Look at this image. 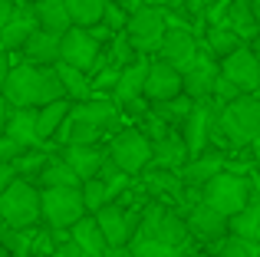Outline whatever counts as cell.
Returning a JSON list of instances; mask_svg holds the SVG:
<instances>
[{
    "label": "cell",
    "instance_id": "obj_1",
    "mask_svg": "<svg viewBox=\"0 0 260 257\" xmlns=\"http://www.w3.org/2000/svg\"><path fill=\"white\" fill-rule=\"evenodd\" d=\"M0 99L10 109H40V106L53 103V99H63V86H59V76L53 66L17 63L7 73Z\"/></svg>",
    "mask_w": 260,
    "mask_h": 257
},
{
    "label": "cell",
    "instance_id": "obj_2",
    "mask_svg": "<svg viewBox=\"0 0 260 257\" xmlns=\"http://www.w3.org/2000/svg\"><path fill=\"white\" fill-rule=\"evenodd\" d=\"M214 135L231 145H250L260 135V92H244L234 103L221 106L214 119Z\"/></svg>",
    "mask_w": 260,
    "mask_h": 257
},
{
    "label": "cell",
    "instance_id": "obj_3",
    "mask_svg": "<svg viewBox=\"0 0 260 257\" xmlns=\"http://www.w3.org/2000/svg\"><path fill=\"white\" fill-rule=\"evenodd\" d=\"M145 238H155L161 244H175V247H191V234L184 224V214H178L168 201H148L142 205V218H139V231Z\"/></svg>",
    "mask_w": 260,
    "mask_h": 257
},
{
    "label": "cell",
    "instance_id": "obj_4",
    "mask_svg": "<svg viewBox=\"0 0 260 257\" xmlns=\"http://www.w3.org/2000/svg\"><path fill=\"white\" fill-rule=\"evenodd\" d=\"M0 221L7 228H33L40 221V188L26 178H13L0 191Z\"/></svg>",
    "mask_w": 260,
    "mask_h": 257
},
{
    "label": "cell",
    "instance_id": "obj_5",
    "mask_svg": "<svg viewBox=\"0 0 260 257\" xmlns=\"http://www.w3.org/2000/svg\"><path fill=\"white\" fill-rule=\"evenodd\" d=\"M168 30V10L165 7H152V4H142L135 13H128V23H125V40L132 43V50L139 56H148V53H158V43Z\"/></svg>",
    "mask_w": 260,
    "mask_h": 257
},
{
    "label": "cell",
    "instance_id": "obj_6",
    "mask_svg": "<svg viewBox=\"0 0 260 257\" xmlns=\"http://www.w3.org/2000/svg\"><path fill=\"white\" fill-rule=\"evenodd\" d=\"M198 201H204L208 208H214V211H221L224 218H231V214H237L250 201L247 178L237 175V172H217L214 178L198 191Z\"/></svg>",
    "mask_w": 260,
    "mask_h": 257
},
{
    "label": "cell",
    "instance_id": "obj_7",
    "mask_svg": "<svg viewBox=\"0 0 260 257\" xmlns=\"http://www.w3.org/2000/svg\"><path fill=\"white\" fill-rule=\"evenodd\" d=\"M106 155L122 175L135 178V175H142L148 168V162H152V142L142 135V128H122V132L109 142Z\"/></svg>",
    "mask_w": 260,
    "mask_h": 257
},
{
    "label": "cell",
    "instance_id": "obj_8",
    "mask_svg": "<svg viewBox=\"0 0 260 257\" xmlns=\"http://www.w3.org/2000/svg\"><path fill=\"white\" fill-rule=\"evenodd\" d=\"M86 214L83 195L76 188H40V221L46 228H73Z\"/></svg>",
    "mask_w": 260,
    "mask_h": 257
},
{
    "label": "cell",
    "instance_id": "obj_9",
    "mask_svg": "<svg viewBox=\"0 0 260 257\" xmlns=\"http://www.w3.org/2000/svg\"><path fill=\"white\" fill-rule=\"evenodd\" d=\"M92 218H95V224H99V231H102V238H106L109 247H125L128 241H132V234L139 231L142 208H128L125 201H109Z\"/></svg>",
    "mask_w": 260,
    "mask_h": 257
},
{
    "label": "cell",
    "instance_id": "obj_10",
    "mask_svg": "<svg viewBox=\"0 0 260 257\" xmlns=\"http://www.w3.org/2000/svg\"><path fill=\"white\" fill-rule=\"evenodd\" d=\"M217 109L221 106L214 99H201V103L191 106L188 119L181 122V139H184V148H188V158L201 155L208 148L211 135H214V119H217Z\"/></svg>",
    "mask_w": 260,
    "mask_h": 257
},
{
    "label": "cell",
    "instance_id": "obj_11",
    "mask_svg": "<svg viewBox=\"0 0 260 257\" xmlns=\"http://www.w3.org/2000/svg\"><path fill=\"white\" fill-rule=\"evenodd\" d=\"M102 43L86 30V26H70L66 33H59V63L73 66V70L89 73L99 56Z\"/></svg>",
    "mask_w": 260,
    "mask_h": 257
},
{
    "label": "cell",
    "instance_id": "obj_12",
    "mask_svg": "<svg viewBox=\"0 0 260 257\" xmlns=\"http://www.w3.org/2000/svg\"><path fill=\"white\" fill-rule=\"evenodd\" d=\"M217 73L228 76L241 92H257L260 89V63L254 59V53L247 50V43H241L237 50H231L228 56L217 59Z\"/></svg>",
    "mask_w": 260,
    "mask_h": 257
},
{
    "label": "cell",
    "instance_id": "obj_13",
    "mask_svg": "<svg viewBox=\"0 0 260 257\" xmlns=\"http://www.w3.org/2000/svg\"><path fill=\"white\" fill-rule=\"evenodd\" d=\"M214 79H217V59L198 43V56L188 70L181 73V92L194 103L201 99H211V89H214Z\"/></svg>",
    "mask_w": 260,
    "mask_h": 257
},
{
    "label": "cell",
    "instance_id": "obj_14",
    "mask_svg": "<svg viewBox=\"0 0 260 257\" xmlns=\"http://www.w3.org/2000/svg\"><path fill=\"white\" fill-rule=\"evenodd\" d=\"M181 96V73L168 66L165 59H148L145 83H142V99L145 103H165V99Z\"/></svg>",
    "mask_w": 260,
    "mask_h": 257
},
{
    "label": "cell",
    "instance_id": "obj_15",
    "mask_svg": "<svg viewBox=\"0 0 260 257\" xmlns=\"http://www.w3.org/2000/svg\"><path fill=\"white\" fill-rule=\"evenodd\" d=\"M198 56V37L188 26H168L165 37L158 43V59H165L168 66H175L178 73H184Z\"/></svg>",
    "mask_w": 260,
    "mask_h": 257
},
{
    "label": "cell",
    "instance_id": "obj_16",
    "mask_svg": "<svg viewBox=\"0 0 260 257\" xmlns=\"http://www.w3.org/2000/svg\"><path fill=\"white\" fill-rule=\"evenodd\" d=\"M184 224H188V234L198 238L201 244H217L228 234V218L221 211H214V208H208L204 201H194L184 211Z\"/></svg>",
    "mask_w": 260,
    "mask_h": 257
},
{
    "label": "cell",
    "instance_id": "obj_17",
    "mask_svg": "<svg viewBox=\"0 0 260 257\" xmlns=\"http://www.w3.org/2000/svg\"><path fill=\"white\" fill-rule=\"evenodd\" d=\"M66 116H70V119H79V122L99 128V132L106 135V132H112V128L119 125L122 112H119V106H115L112 99H106V96H89V99H83V103H73Z\"/></svg>",
    "mask_w": 260,
    "mask_h": 257
},
{
    "label": "cell",
    "instance_id": "obj_18",
    "mask_svg": "<svg viewBox=\"0 0 260 257\" xmlns=\"http://www.w3.org/2000/svg\"><path fill=\"white\" fill-rule=\"evenodd\" d=\"M37 26H40V23H37V13H33V4H26V0L13 4L10 17H7L4 30H0V46H4L7 53L20 50V46L26 43V37H30Z\"/></svg>",
    "mask_w": 260,
    "mask_h": 257
},
{
    "label": "cell",
    "instance_id": "obj_19",
    "mask_svg": "<svg viewBox=\"0 0 260 257\" xmlns=\"http://www.w3.org/2000/svg\"><path fill=\"white\" fill-rule=\"evenodd\" d=\"M59 158L73 168V175L79 181H86L92 175H99V168L109 162V155L102 145H63L59 148Z\"/></svg>",
    "mask_w": 260,
    "mask_h": 257
},
{
    "label": "cell",
    "instance_id": "obj_20",
    "mask_svg": "<svg viewBox=\"0 0 260 257\" xmlns=\"http://www.w3.org/2000/svg\"><path fill=\"white\" fill-rule=\"evenodd\" d=\"M217 172H224V155H217V152H201V155L188 158L181 168H178V178H181L184 188H191V191H201V188L208 185V181L214 178Z\"/></svg>",
    "mask_w": 260,
    "mask_h": 257
},
{
    "label": "cell",
    "instance_id": "obj_21",
    "mask_svg": "<svg viewBox=\"0 0 260 257\" xmlns=\"http://www.w3.org/2000/svg\"><path fill=\"white\" fill-rule=\"evenodd\" d=\"M4 135L13 139V142H20L23 148H40L43 139L37 135V109H10V106H7Z\"/></svg>",
    "mask_w": 260,
    "mask_h": 257
},
{
    "label": "cell",
    "instance_id": "obj_22",
    "mask_svg": "<svg viewBox=\"0 0 260 257\" xmlns=\"http://www.w3.org/2000/svg\"><path fill=\"white\" fill-rule=\"evenodd\" d=\"M188 162V148H184V139L178 128H172L168 135L152 142V162L148 168H168V172H178V168Z\"/></svg>",
    "mask_w": 260,
    "mask_h": 257
},
{
    "label": "cell",
    "instance_id": "obj_23",
    "mask_svg": "<svg viewBox=\"0 0 260 257\" xmlns=\"http://www.w3.org/2000/svg\"><path fill=\"white\" fill-rule=\"evenodd\" d=\"M23 63H37V66H56L59 63V37L50 30H33L26 37V43L20 46Z\"/></svg>",
    "mask_w": 260,
    "mask_h": 257
},
{
    "label": "cell",
    "instance_id": "obj_24",
    "mask_svg": "<svg viewBox=\"0 0 260 257\" xmlns=\"http://www.w3.org/2000/svg\"><path fill=\"white\" fill-rule=\"evenodd\" d=\"M221 23L228 26L241 43H250V40L260 33V26L254 20V10H250V0H231L228 10H224V17H221Z\"/></svg>",
    "mask_w": 260,
    "mask_h": 257
},
{
    "label": "cell",
    "instance_id": "obj_25",
    "mask_svg": "<svg viewBox=\"0 0 260 257\" xmlns=\"http://www.w3.org/2000/svg\"><path fill=\"white\" fill-rule=\"evenodd\" d=\"M145 70H148V56H135L132 63L122 66V70H119V79H115V86H112V103H125V99L142 96Z\"/></svg>",
    "mask_w": 260,
    "mask_h": 257
},
{
    "label": "cell",
    "instance_id": "obj_26",
    "mask_svg": "<svg viewBox=\"0 0 260 257\" xmlns=\"http://www.w3.org/2000/svg\"><path fill=\"white\" fill-rule=\"evenodd\" d=\"M33 185H40V188H76L79 178L73 175V168L66 165L59 155H46V162L40 165Z\"/></svg>",
    "mask_w": 260,
    "mask_h": 257
},
{
    "label": "cell",
    "instance_id": "obj_27",
    "mask_svg": "<svg viewBox=\"0 0 260 257\" xmlns=\"http://www.w3.org/2000/svg\"><path fill=\"white\" fill-rule=\"evenodd\" d=\"M228 234H237V238H247V241L260 238V195H250L247 205L228 218Z\"/></svg>",
    "mask_w": 260,
    "mask_h": 257
},
{
    "label": "cell",
    "instance_id": "obj_28",
    "mask_svg": "<svg viewBox=\"0 0 260 257\" xmlns=\"http://www.w3.org/2000/svg\"><path fill=\"white\" fill-rule=\"evenodd\" d=\"M33 13H37L40 30H50V33H56V37L73 26L63 0H33Z\"/></svg>",
    "mask_w": 260,
    "mask_h": 257
},
{
    "label": "cell",
    "instance_id": "obj_29",
    "mask_svg": "<svg viewBox=\"0 0 260 257\" xmlns=\"http://www.w3.org/2000/svg\"><path fill=\"white\" fill-rule=\"evenodd\" d=\"M70 238L76 241L79 247L89 254V257H99L102 251H106V238H102V231H99V224H95V218L92 214H83V218L76 221V224L70 228Z\"/></svg>",
    "mask_w": 260,
    "mask_h": 257
},
{
    "label": "cell",
    "instance_id": "obj_30",
    "mask_svg": "<svg viewBox=\"0 0 260 257\" xmlns=\"http://www.w3.org/2000/svg\"><path fill=\"white\" fill-rule=\"evenodd\" d=\"M128 254L132 257H194L191 247H175V244H161L155 238H145V234H132L128 241Z\"/></svg>",
    "mask_w": 260,
    "mask_h": 257
},
{
    "label": "cell",
    "instance_id": "obj_31",
    "mask_svg": "<svg viewBox=\"0 0 260 257\" xmlns=\"http://www.w3.org/2000/svg\"><path fill=\"white\" fill-rule=\"evenodd\" d=\"M53 70H56L59 86H63V96L70 99V103H83V99L92 96V89H89V76L83 70H73V66H66V63H56Z\"/></svg>",
    "mask_w": 260,
    "mask_h": 257
},
{
    "label": "cell",
    "instance_id": "obj_32",
    "mask_svg": "<svg viewBox=\"0 0 260 257\" xmlns=\"http://www.w3.org/2000/svg\"><path fill=\"white\" fill-rule=\"evenodd\" d=\"M70 99H53V103H46V106H40V109H37V135H40V139H53V132H56V128H59V122H63V119H66V112H70Z\"/></svg>",
    "mask_w": 260,
    "mask_h": 257
},
{
    "label": "cell",
    "instance_id": "obj_33",
    "mask_svg": "<svg viewBox=\"0 0 260 257\" xmlns=\"http://www.w3.org/2000/svg\"><path fill=\"white\" fill-rule=\"evenodd\" d=\"M201 46H204V50H208L214 59H221V56H228L231 50H237V46H241V40H237V37H234V33H231L224 23H208Z\"/></svg>",
    "mask_w": 260,
    "mask_h": 257
},
{
    "label": "cell",
    "instance_id": "obj_34",
    "mask_svg": "<svg viewBox=\"0 0 260 257\" xmlns=\"http://www.w3.org/2000/svg\"><path fill=\"white\" fill-rule=\"evenodd\" d=\"M191 106H194V99H188L181 92V96L165 99V103H152V116H158L161 122L172 125V128H181V122L188 119V112H191Z\"/></svg>",
    "mask_w": 260,
    "mask_h": 257
},
{
    "label": "cell",
    "instance_id": "obj_35",
    "mask_svg": "<svg viewBox=\"0 0 260 257\" xmlns=\"http://www.w3.org/2000/svg\"><path fill=\"white\" fill-rule=\"evenodd\" d=\"M63 4L73 26H92L102 20V10H106L109 0H63Z\"/></svg>",
    "mask_w": 260,
    "mask_h": 257
},
{
    "label": "cell",
    "instance_id": "obj_36",
    "mask_svg": "<svg viewBox=\"0 0 260 257\" xmlns=\"http://www.w3.org/2000/svg\"><path fill=\"white\" fill-rule=\"evenodd\" d=\"M214 251H217V257H260L257 241L237 238V234H224V238L214 244Z\"/></svg>",
    "mask_w": 260,
    "mask_h": 257
},
{
    "label": "cell",
    "instance_id": "obj_37",
    "mask_svg": "<svg viewBox=\"0 0 260 257\" xmlns=\"http://www.w3.org/2000/svg\"><path fill=\"white\" fill-rule=\"evenodd\" d=\"M79 195H83V208H86V214H95L102 205H109L106 181H102L99 175H92V178L79 181Z\"/></svg>",
    "mask_w": 260,
    "mask_h": 257
},
{
    "label": "cell",
    "instance_id": "obj_38",
    "mask_svg": "<svg viewBox=\"0 0 260 257\" xmlns=\"http://www.w3.org/2000/svg\"><path fill=\"white\" fill-rule=\"evenodd\" d=\"M99 23L106 26L109 33H122V30H125V23H128V13L122 10V7L115 4V0H109L106 10H102V20H99Z\"/></svg>",
    "mask_w": 260,
    "mask_h": 257
},
{
    "label": "cell",
    "instance_id": "obj_39",
    "mask_svg": "<svg viewBox=\"0 0 260 257\" xmlns=\"http://www.w3.org/2000/svg\"><path fill=\"white\" fill-rule=\"evenodd\" d=\"M237 96H244V92L237 89V86L231 83L228 76H221V73H217V79H214V89H211V99H214L217 106H228V103H234Z\"/></svg>",
    "mask_w": 260,
    "mask_h": 257
},
{
    "label": "cell",
    "instance_id": "obj_40",
    "mask_svg": "<svg viewBox=\"0 0 260 257\" xmlns=\"http://www.w3.org/2000/svg\"><path fill=\"white\" fill-rule=\"evenodd\" d=\"M26 148L20 145V142H13V139H7V135H0V162H13V158H20Z\"/></svg>",
    "mask_w": 260,
    "mask_h": 257
},
{
    "label": "cell",
    "instance_id": "obj_41",
    "mask_svg": "<svg viewBox=\"0 0 260 257\" xmlns=\"http://www.w3.org/2000/svg\"><path fill=\"white\" fill-rule=\"evenodd\" d=\"M119 112H125V116H135V119H142V116H148V103H145L142 96H135V99H125Z\"/></svg>",
    "mask_w": 260,
    "mask_h": 257
},
{
    "label": "cell",
    "instance_id": "obj_42",
    "mask_svg": "<svg viewBox=\"0 0 260 257\" xmlns=\"http://www.w3.org/2000/svg\"><path fill=\"white\" fill-rule=\"evenodd\" d=\"M50 257H89V254H86L83 247H79L76 241L70 238V241H63V244H56V251H53Z\"/></svg>",
    "mask_w": 260,
    "mask_h": 257
},
{
    "label": "cell",
    "instance_id": "obj_43",
    "mask_svg": "<svg viewBox=\"0 0 260 257\" xmlns=\"http://www.w3.org/2000/svg\"><path fill=\"white\" fill-rule=\"evenodd\" d=\"M13 178H20L17 168H13V162H0V191H4V188L10 185Z\"/></svg>",
    "mask_w": 260,
    "mask_h": 257
},
{
    "label": "cell",
    "instance_id": "obj_44",
    "mask_svg": "<svg viewBox=\"0 0 260 257\" xmlns=\"http://www.w3.org/2000/svg\"><path fill=\"white\" fill-rule=\"evenodd\" d=\"M247 188H250V195H260V168H247Z\"/></svg>",
    "mask_w": 260,
    "mask_h": 257
},
{
    "label": "cell",
    "instance_id": "obj_45",
    "mask_svg": "<svg viewBox=\"0 0 260 257\" xmlns=\"http://www.w3.org/2000/svg\"><path fill=\"white\" fill-rule=\"evenodd\" d=\"M7 73H10V53L0 46V89H4V79H7Z\"/></svg>",
    "mask_w": 260,
    "mask_h": 257
},
{
    "label": "cell",
    "instance_id": "obj_46",
    "mask_svg": "<svg viewBox=\"0 0 260 257\" xmlns=\"http://www.w3.org/2000/svg\"><path fill=\"white\" fill-rule=\"evenodd\" d=\"M10 10H13V0H0V30H4V23H7V17H10Z\"/></svg>",
    "mask_w": 260,
    "mask_h": 257
},
{
    "label": "cell",
    "instance_id": "obj_47",
    "mask_svg": "<svg viewBox=\"0 0 260 257\" xmlns=\"http://www.w3.org/2000/svg\"><path fill=\"white\" fill-rule=\"evenodd\" d=\"M99 257H132V254H128V247H106Z\"/></svg>",
    "mask_w": 260,
    "mask_h": 257
},
{
    "label": "cell",
    "instance_id": "obj_48",
    "mask_svg": "<svg viewBox=\"0 0 260 257\" xmlns=\"http://www.w3.org/2000/svg\"><path fill=\"white\" fill-rule=\"evenodd\" d=\"M247 50L254 53V59L260 63V33H257V37H254V40H250V43H247Z\"/></svg>",
    "mask_w": 260,
    "mask_h": 257
},
{
    "label": "cell",
    "instance_id": "obj_49",
    "mask_svg": "<svg viewBox=\"0 0 260 257\" xmlns=\"http://www.w3.org/2000/svg\"><path fill=\"white\" fill-rule=\"evenodd\" d=\"M4 119H7V103L0 99V135H4Z\"/></svg>",
    "mask_w": 260,
    "mask_h": 257
},
{
    "label": "cell",
    "instance_id": "obj_50",
    "mask_svg": "<svg viewBox=\"0 0 260 257\" xmlns=\"http://www.w3.org/2000/svg\"><path fill=\"white\" fill-rule=\"evenodd\" d=\"M250 10H254V20H257V26H260V0H250Z\"/></svg>",
    "mask_w": 260,
    "mask_h": 257
},
{
    "label": "cell",
    "instance_id": "obj_51",
    "mask_svg": "<svg viewBox=\"0 0 260 257\" xmlns=\"http://www.w3.org/2000/svg\"><path fill=\"white\" fill-rule=\"evenodd\" d=\"M250 145H254V148H257V152H260V135H257V139H254V142H250Z\"/></svg>",
    "mask_w": 260,
    "mask_h": 257
},
{
    "label": "cell",
    "instance_id": "obj_52",
    "mask_svg": "<svg viewBox=\"0 0 260 257\" xmlns=\"http://www.w3.org/2000/svg\"><path fill=\"white\" fill-rule=\"evenodd\" d=\"M198 4H201V7H204V4H211V0H198Z\"/></svg>",
    "mask_w": 260,
    "mask_h": 257
},
{
    "label": "cell",
    "instance_id": "obj_53",
    "mask_svg": "<svg viewBox=\"0 0 260 257\" xmlns=\"http://www.w3.org/2000/svg\"><path fill=\"white\" fill-rule=\"evenodd\" d=\"M0 257H7V254H4V247H0Z\"/></svg>",
    "mask_w": 260,
    "mask_h": 257
},
{
    "label": "cell",
    "instance_id": "obj_54",
    "mask_svg": "<svg viewBox=\"0 0 260 257\" xmlns=\"http://www.w3.org/2000/svg\"><path fill=\"white\" fill-rule=\"evenodd\" d=\"M257 247H260V238H257Z\"/></svg>",
    "mask_w": 260,
    "mask_h": 257
},
{
    "label": "cell",
    "instance_id": "obj_55",
    "mask_svg": "<svg viewBox=\"0 0 260 257\" xmlns=\"http://www.w3.org/2000/svg\"><path fill=\"white\" fill-rule=\"evenodd\" d=\"M26 4H33V0H26Z\"/></svg>",
    "mask_w": 260,
    "mask_h": 257
}]
</instances>
